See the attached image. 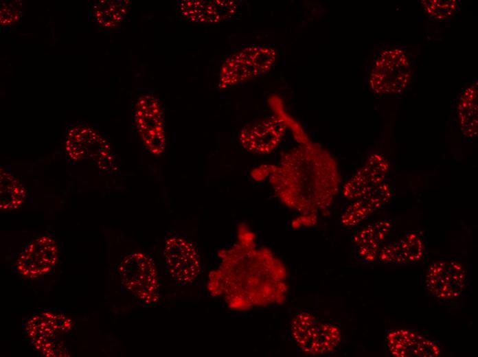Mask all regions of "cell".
Wrapping results in <instances>:
<instances>
[{
    "mask_svg": "<svg viewBox=\"0 0 478 357\" xmlns=\"http://www.w3.org/2000/svg\"><path fill=\"white\" fill-rule=\"evenodd\" d=\"M66 152L76 161H87L105 172L117 169L115 157L109 142L93 128L78 125L69 128Z\"/></svg>",
    "mask_w": 478,
    "mask_h": 357,
    "instance_id": "277c9868",
    "label": "cell"
},
{
    "mask_svg": "<svg viewBox=\"0 0 478 357\" xmlns=\"http://www.w3.org/2000/svg\"><path fill=\"white\" fill-rule=\"evenodd\" d=\"M393 230V222L383 220L374 222L359 230L354 235V243L358 246L373 244L382 246Z\"/></svg>",
    "mask_w": 478,
    "mask_h": 357,
    "instance_id": "44dd1931",
    "label": "cell"
},
{
    "mask_svg": "<svg viewBox=\"0 0 478 357\" xmlns=\"http://www.w3.org/2000/svg\"><path fill=\"white\" fill-rule=\"evenodd\" d=\"M388 160L380 154H371L364 165L346 182L343 196L349 200L360 198L387 180Z\"/></svg>",
    "mask_w": 478,
    "mask_h": 357,
    "instance_id": "4fadbf2b",
    "label": "cell"
},
{
    "mask_svg": "<svg viewBox=\"0 0 478 357\" xmlns=\"http://www.w3.org/2000/svg\"><path fill=\"white\" fill-rule=\"evenodd\" d=\"M422 5L430 16L437 20L448 19L458 9V3L455 0L422 1Z\"/></svg>",
    "mask_w": 478,
    "mask_h": 357,
    "instance_id": "7402d4cb",
    "label": "cell"
},
{
    "mask_svg": "<svg viewBox=\"0 0 478 357\" xmlns=\"http://www.w3.org/2000/svg\"><path fill=\"white\" fill-rule=\"evenodd\" d=\"M387 343L391 354L396 357H437L441 353L434 342L407 330L390 332Z\"/></svg>",
    "mask_w": 478,
    "mask_h": 357,
    "instance_id": "2e32d148",
    "label": "cell"
},
{
    "mask_svg": "<svg viewBox=\"0 0 478 357\" xmlns=\"http://www.w3.org/2000/svg\"><path fill=\"white\" fill-rule=\"evenodd\" d=\"M286 129V125L283 119L278 117H271L242 128L239 134V141L247 151L266 154L278 146Z\"/></svg>",
    "mask_w": 478,
    "mask_h": 357,
    "instance_id": "30bf717a",
    "label": "cell"
},
{
    "mask_svg": "<svg viewBox=\"0 0 478 357\" xmlns=\"http://www.w3.org/2000/svg\"><path fill=\"white\" fill-rule=\"evenodd\" d=\"M130 1L127 0H102L92 8V15L99 25L115 27L120 25L128 14Z\"/></svg>",
    "mask_w": 478,
    "mask_h": 357,
    "instance_id": "ffe728a7",
    "label": "cell"
},
{
    "mask_svg": "<svg viewBox=\"0 0 478 357\" xmlns=\"http://www.w3.org/2000/svg\"><path fill=\"white\" fill-rule=\"evenodd\" d=\"M181 14L198 23H218L232 19L238 5L231 0H181L177 3Z\"/></svg>",
    "mask_w": 478,
    "mask_h": 357,
    "instance_id": "5bb4252c",
    "label": "cell"
},
{
    "mask_svg": "<svg viewBox=\"0 0 478 357\" xmlns=\"http://www.w3.org/2000/svg\"><path fill=\"white\" fill-rule=\"evenodd\" d=\"M393 195V186L386 180L365 195L350 200L341 216L342 224L354 227L385 205Z\"/></svg>",
    "mask_w": 478,
    "mask_h": 357,
    "instance_id": "9a60e30c",
    "label": "cell"
},
{
    "mask_svg": "<svg viewBox=\"0 0 478 357\" xmlns=\"http://www.w3.org/2000/svg\"><path fill=\"white\" fill-rule=\"evenodd\" d=\"M26 197L23 183L11 172L0 170V209L12 211L19 208Z\"/></svg>",
    "mask_w": 478,
    "mask_h": 357,
    "instance_id": "d6986e66",
    "label": "cell"
},
{
    "mask_svg": "<svg viewBox=\"0 0 478 357\" xmlns=\"http://www.w3.org/2000/svg\"><path fill=\"white\" fill-rule=\"evenodd\" d=\"M270 182L286 203L312 209L331 203L339 191L340 176L332 155L319 145L308 141L283 154Z\"/></svg>",
    "mask_w": 478,
    "mask_h": 357,
    "instance_id": "6da1fadb",
    "label": "cell"
},
{
    "mask_svg": "<svg viewBox=\"0 0 478 357\" xmlns=\"http://www.w3.org/2000/svg\"><path fill=\"white\" fill-rule=\"evenodd\" d=\"M461 130L468 138L477 135V82L465 89L457 106Z\"/></svg>",
    "mask_w": 478,
    "mask_h": 357,
    "instance_id": "ac0fdd59",
    "label": "cell"
},
{
    "mask_svg": "<svg viewBox=\"0 0 478 357\" xmlns=\"http://www.w3.org/2000/svg\"><path fill=\"white\" fill-rule=\"evenodd\" d=\"M21 6L19 3L11 1L1 5V24H10L19 20L21 15Z\"/></svg>",
    "mask_w": 478,
    "mask_h": 357,
    "instance_id": "603a6c76",
    "label": "cell"
},
{
    "mask_svg": "<svg viewBox=\"0 0 478 357\" xmlns=\"http://www.w3.org/2000/svg\"><path fill=\"white\" fill-rule=\"evenodd\" d=\"M424 246L422 239L416 233H409L399 240L383 246L377 260L393 264H414L422 260Z\"/></svg>",
    "mask_w": 478,
    "mask_h": 357,
    "instance_id": "e0dca14e",
    "label": "cell"
},
{
    "mask_svg": "<svg viewBox=\"0 0 478 357\" xmlns=\"http://www.w3.org/2000/svg\"><path fill=\"white\" fill-rule=\"evenodd\" d=\"M134 122L146 149L156 156L166 147L164 114L159 100L150 94L140 96L134 111Z\"/></svg>",
    "mask_w": 478,
    "mask_h": 357,
    "instance_id": "5b68a950",
    "label": "cell"
},
{
    "mask_svg": "<svg viewBox=\"0 0 478 357\" xmlns=\"http://www.w3.org/2000/svg\"><path fill=\"white\" fill-rule=\"evenodd\" d=\"M71 322L66 316L45 312L29 321L27 332L35 347L45 355L63 356L60 336L71 328Z\"/></svg>",
    "mask_w": 478,
    "mask_h": 357,
    "instance_id": "ba28073f",
    "label": "cell"
},
{
    "mask_svg": "<svg viewBox=\"0 0 478 357\" xmlns=\"http://www.w3.org/2000/svg\"><path fill=\"white\" fill-rule=\"evenodd\" d=\"M411 76V63L401 49L391 48L380 52L375 59L369 82L378 94H396L407 87Z\"/></svg>",
    "mask_w": 478,
    "mask_h": 357,
    "instance_id": "3957f363",
    "label": "cell"
},
{
    "mask_svg": "<svg viewBox=\"0 0 478 357\" xmlns=\"http://www.w3.org/2000/svg\"><path fill=\"white\" fill-rule=\"evenodd\" d=\"M58 259V246L49 235H42L27 244L16 262L21 275L35 279L48 273Z\"/></svg>",
    "mask_w": 478,
    "mask_h": 357,
    "instance_id": "9c48e42d",
    "label": "cell"
},
{
    "mask_svg": "<svg viewBox=\"0 0 478 357\" xmlns=\"http://www.w3.org/2000/svg\"><path fill=\"white\" fill-rule=\"evenodd\" d=\"M276 60L277 52L270 46L245 47L230 55L222 64L218 87L227 89L258 78L270 71Z\"/></svg>",
    "mask_w": 478,
    "mask_h": 357,
    "instance_id": "7a4b0ae2",
    "label": "cell"
},
{
    "mask_svg": "<svg viewBox=\"0 0 478 357\" xmlns=\"http://www.w3.org/2000/svg\"><path fill=\"white\" fill-rule=\"evenodd\" d=\"M119 274L123 284L145 302L155 300L158 289L156 269L152 260L142 253H133L122 261Z\"/></svg>",
    "mask_w": 478,
    "mask_h": 357,
    "instance_id": "52a82bcc",
    "label": "cell"
},
{
    "mask_svg": "<svg viewBox=\"0 0 478 357\" xmlns=\"http://www.w3.org/2000/svg\"><path fill=\"white\" fill-rule=\"evenodd\" d=\"M163 255L168 273L177 281L189 283L198 275V255L187 240L179 237L169 238L166 242Z\"/></svg>",
    "mask_w": 478,
    "mask_h": 357,
    "instance_id": "7c38bea8",
    "label": "cell"
},
{
    "mask_svg": "<svg viewBox=\"0 0 478 357\" xmlns=\"http://www.w3.org/2000/svg\"><path fill=\"white\" fill-rule=\"evenodd\" d=\"M427 289L442 299L459 297L466 284L463 265L454 260L438 261L431 264L425 277Z\"/></svg>",
    "mask_w": 478,
    "mask_h": 357,
    "instance_id": "8fae6325",
    "label": "cell"
},
{
    "mask_svg": "<svg viewBox=\"0 0 478 357\" xmlns=\"http://www.w3.org/2000/svg\"><path fill=\"white\" fill-rule=\"evenodd\" d=\"M292 332L299 347L313 354L331 352L341 341L340 331L335 325L320 321L306 312L295 316L292 323Z\"/></svg>",
    "mask_w": 478,
    "mask_h": 357,
    "instance_id": "8992f818",
    "label": "cell"
}]
</instances>
